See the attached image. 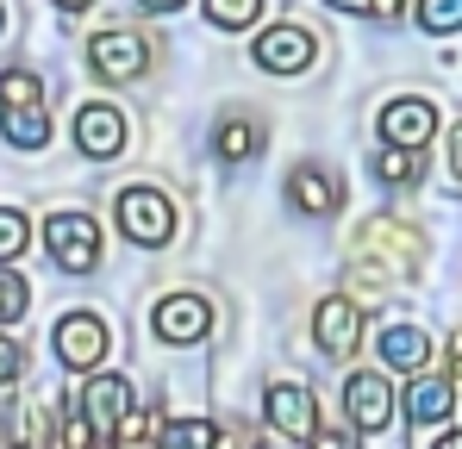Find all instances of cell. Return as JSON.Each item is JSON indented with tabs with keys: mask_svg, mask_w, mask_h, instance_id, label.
<instances>
[{
	"mask_svg": "<svg viewBox=\"0 0 462 449\" xmlns=\"http://www.w3.org/2000/svg\"><path fill=\"white\" fill-rule=\"evenodd\" d=\"M444 169H450V188H462V125H450L444 138Z\"/></svg>",
	"mask_w": 462,
	"mask_h": 449,
	"instance_id": "26",
	"label": "cell"
},
{
	"mask_svg": "<svg viewBox=\"0 0 462 449\" xmlns=\"http://www.w3.org/2000/svg\"><path fill=\"white\" fill-rule=\"evenodd\" d=\"M356 256H350V281H356V299L363 306H375L387 281H400V275H412L419 269V256H425V237L412 231L406 219H369L356 231V243H350Z\"/></svg>",
	"mask_w": 462,
	"mask_h": 449,
	"instance_id": "1",
	"label": "cell"
},
{
	"mask_svg": "<svg viewBox=\"0 0 462 449\" xmlns=\"http://www.w3.org/2000/svg\"><path fill=\"white\" fill-rule=\"evenodd\" d=\"M312 337H319V350L325 356H356V344H363V299L350 294H331L319 299V312H312Z\"/></svg>",
	"mask_w": 462,
	"mask_h": 449,
	"instance_id": "5",
	"label": "cell"
},
{
	"mask_svg": "<svg viewBox=\"0 0 462 449\" xmlns=\"http://www.w3.org/2000/svg\"><path fill=\"white\" fill-rule=\"evenodd\" d=\"M25 306H32V288L13 275V269H0V325H13V318H25Z\"/></svg>",
	"mask_w": 462,
	"mask_h": 449,
	"instance_id": "24",
	"label": "cell"
},
{
	"mask_svg": "<svg viewBox=\"0 0 462 449\" xmlns=\"http://www.w3.org/2000/svg\"><path fill=\"white\" fill-rule=\"evenodd\" d=\"M288 200H294L300 213H312V219H325V213H337L344 194H337V181H331L319 162H294V169H288Z\"/></svg>",
	"mask_w": 462,
	"mask_h": 449,
	"instance_id": "14",
	"label": "cell"
},
{
	"mask_svg": "<svg viewBox=\"0 0 462 449\" xmlns=\"http://www.w3.org/2000/svg\"><path fill=\"white\" fill-rule=\"evenodd\" d=\"M312 449H356V444H350L344 431H319V437H312Z\"/></svg>",
	"mask_w": 462,
	"mask_h": 449,
	"instance_id": "28",
	"label": "cell"
},
{
	"mask_svg": "<svg viewBox=\"0 0 462 449\" xmlns=\"http://www.w3.org/2000/svg\"><path fill=\"white\" fill-rule=\"evenodd\" d=\"M76 150L94 156V162H113V156L125 150V119H119V106L88 100V106L76 113Z\"/></svg>",
	"mask_w": 462,
	"mask_h": 449,
	"instance_id": "9",
	"label": "cell"
},
{
	"mask_svg": "<svg viewBox=\"0 0 462 449\" xmlns=\"http://www.w3.org/2000/svg\"><path fill=\"white\" fill-rule=\"evenodd\" d=\"M269 425H275L288 444L319 437V406H312V393H307V387H294V380L269 387Z\"/></svg>",
	"mask_w": 462,
	"mask_h": 449,
	"instance_id": "12",
	"label": "cell"
},
{
	"mask_svg": "<svg viewBox=\"0 0 462 449\" xmlns=\"http://www.w3.org/2000/svg\"><path fill=\"white\" fill-rule=\"evenodd\" d=\"M375 13H382V19H400V13H406V0H375Z\"/></svg>",
	"mask_w": 462,
	"mask_h": 449,
	"instance_id": "31",
	"label": "cell"
},
{
	"mask_svg": "<svg viewBox=\"0 0 462 449\" xmlns=\"http://www.w3.org/2000/svg\"><path fill=\"white\" fill-rule=\"evenodd\" d=\"M344 412H350L356 431H382L387 418H393V393H387V380H382V374H350V380H344Z\"/></svg>",
	"mask_w": 462,
	"mask_h": 449,
	"instance_id": "13",
	"label": "cell"
},
{
	"mask_svg": "<svg viewBox=\"0 0 462 449\" xmlns=\"http://www.w3.org/2000/svg\"><path fill=\"white\" fill-rule=\"evenodd\" d=\"M6 106H44V81L32 69H0V113Z\"/></svg>",
	"mask_w": 462,
	"mask_h": 449,
	"instance_id": "20",
	"label": "cell"
},
{
	"mask_svg": "<svg viewBox=\"0 0 462 449\" xmlns=\"http://www.w3.org/2000/svg\"><path fill=\"white\" fill-rule=\"evenodd\" d=\"M213 150H219L226 162H244V156L263 150V125H256V119H219V125H213Z\"/></svg>",
	"mask_w": 462,
	"mask_h": 449,
	"instance_id": "19",
	"label": "cell"
},
{
	"mask_svg": "<svg viewBox=\"0 0 462 449\" xmlns=\"http://www.w3.org/2000/svg\"><path fill=\"white\" fill-rule=\"evenodd\" d=\"M431 132H438V113H431V100L406 94V100H387V106H382V138H387L393 150L431 144Z\"/></svg>",
	"mask_w": 462,
	"mask_h": 449,
	"instance_id": "11",
	"label": "cell"
},
{
	"mask_svg": "<svg viewBox=\"0 0 462 449\" xmlns=\"http://www.w3.org/2000/svg\"><path fill=\"white\" fill-rule=\"evenodd\" d=\"M44 243H51V262L69 269V275H88L100 262V224L88 213H51L44 219Z\"/></svg>",
	"mask_w": 462,
	"mask_h": 449,
	"instance_id": "3",
	"label": "cell"
},
{
	"mask_svg": "<svg viewBox=\"0 0 462 449\" xmlns=\"http://www.w3.org/2000/svg\"><path fill=\"white\" fill-rule=\"evenodd\" d=\"M419 25H425V32H457L462 0H419Z\"/></svg>",
	"mask_w": 462,
	"mask_h": 449,
	"instance_id": "25",
	"label": "cell"
},
{
	"mask_svg": "<svg viewBox=\"0 0 462 449\" xmlns=\"http://www.w3.org/2000/svg\"><path fill=\"white\" fill-rule=\"evenodd\" d=\"M13 374H19V344H13V337H0V387H6Z\"/></svg>",
	"mask_w": 462,
	"mask_h": 449,
	"instance_id": "27",
	"label": "cell"
},
{
	"mask_svg": "<svg viewBox=\"0 0 462 449\" xmlns=\"http://www.w3.org/2000/svg\"><path fill=\"white\" fill-rule=\"evenodd\" d=\"M0 132L13 150H44L51 144V113L44 106H6L0 113Z\"/></svg>",
	"mask_w": 462,
	"mask_h": 449,
	"instance_id": "17",
	"label": "cell"
},
{
	"mask_svg": "<svg viewBox=\"0 0 462 449\" xmlns=\"http://www.w3.org/2000/svg\"><path fill=\"white\" fill-rule=\"evenodd\" d=\"M162 449H231V437L207 418H169L162 425Z\"/></svg>",
	"mask_w": 462,
	"mask_h": 449,
	"instance_id": "18",
	"label": "cell"
},
{
	"mask_svg": "<svg viewBox=\"0 0 462 449\" xmlns=\"http://www.w3.org/2000/svg\"><path fill=\"white\" fill-rule=\"evenodd\" d=\"M100 449H144V444H125V437H113V444H100Z\"/></svg>",
	"mask_w": 462,
	"mask_h": 449,
	"instance_id": "35",
	"label": "cell"
},
{
	"mask_svg": "<svg viewBox=\"0 0 462 449\" xmlns=\"http://www.w3.org/2000/svg\"><path fill=\"white\" fill-rule=\"evenodd\" d=\"M57 6H63V13H88L94 0H57Z\"/></svg>",
	"mask_w": 462,
	"mask_h": 449,
	"instance_id": "32",
	"label": "cell"
},
{
	"mask_svg": "<svg viewBox=\"0 0 462 449\" xmlns=\"http://www.w3.org/2000/svg\"><path fill=\"white\" fill-rule=\"evenodd\" d=\"M25 243H32V224L19 206H0V269L13 262V256H25Z\"/></svg>",
	"mask_w": 462,
	"mask_h": 449,
	"instance_id": "23",
	"label": "cell"
},
{
	"mask_svg": "<svg viewBox=\"0 0 462 449\" xmlns=\"http://www.w3.org/2000/svg\"><path fill=\"white\" fill-rule=\"evenodd\" d=\"M51 344H57V362L63 369H100L106 350H113V331H106L100 312H63L57 331H51Z\"/></svg>",
	"mask_w": 462,
	"mask_h": 449,
	"instance_id": "2",
	"label": "cell"
},
{
	"mask_svg": "<svg viewBox=\"0 0 462 449\" xmlns=\"http://www.w3.org/2000/svg\"><path fill=\"white\" fill-rule=\"evenodd\" d=\"M144 6H151V13H175L181 0H144Z\"/></svg>",
	"mask_w": 462,
	"mask_h": 449,
	"instance_id": "33",
	"label": "cell"
},
{
	"mask_svg": "<svg viewBox=\"0 0 462 449\" xmlns=\"http://www.w3.org/2000/svg\"><path fill=\"white\" fill-rule=\"evenodd\" d=\"M312 57H319V38L307 25H275V32L256 38V63L269 75H300V69H312Z\"/></svg>",
	"mask_w": 462,
	"mask_h": 449,
	"instance_id": "8",
	"label": "cell"
},
{
	"mask_svg": "<svg viewBox=\"0 0 462 449\" xmlns=\"http://www.w3.org/2000/svg\"><path fill=\"white\" fill-rule=\"evenodd\" d=\"M375 175H382L387 188H419V150H393L387 144L375 156Z\"/></svg>",
	"mask_w": 462,
	"mask_h": 449,
	"instance_id": "21",
	"label": "cell"
},
{
	"mask_svg": "<svg viewBox=\"0 0 462 449\" xmlns=\"http://www.w3.org/2000/svg\"><path fill=\"white\" fill-rule=\"evenodd\" d=\"M450 412H457V380H412V393H406V418L412 425H438Z\"/></svg>",
	"mask_w": 462,
	"mask_h": 449,
	"instance_id": "16",
	"label": "cell"
},
{
	"mask_svg": "<svg viewBox=\"0 0 462 449\" xmlns=\"http://www.w3.org/2000/svg\"><path fill=\"white\" fill-rule=\"evenodd\" d=\"M438 449H462V431H450V437H438Z\"/></svg>",
	"mask_w": 462,
	"mask_h": 449,
	"instance_id": "34",
	"label": "cell"
},
{
	"mask_svg": "<svg viewBox=\"0 0 462 449\" xmlns=\"http://www.w3.org/2000/svg\"><path fill=\"white\" fill-rule=\"evenodd\" d=\"M263 6H269V0H207V19H213L219 32H244V25H256Z\"/></svg>",
	"mask_w": 462,
	"mask_h": 449,
	"instance_id": "22",
	"label": "cell"
},
{
	"mask_svg": "<svg viewBox=\"0 0 462 449\" xmlns=\"http://www.w3.org/2000/svg\"><path fill=\"white\" fill-rule=\"evenodd\" d=\"M444 362H450V380L462 387V337H450V350H444Z\"/></svg>",
	"mask_w": 462,
	"mask_h": 449,
	"instance_id": "29",
	"label": "cell"
},
{
	"mask_svg": "<svg viewBox=\"0 0 462 449\" xmlns=\"http://www.w3.org/2000/svg\"><path fill=\"white\" fill-rule=\"evenodd\" d=\"M119 231H125L138 250H162L169 231H175L169 194H156V188H125V194H119Z\"/></svg>",
	"mask_w": 462,
	"mask_h": 449,
	"instance_id": "4",
	"label": "cell"
},
{
	"mask_svg": "<svg viewBox=\"0 0 462 449\" xmlns=\"http://www.w3.org/2000/svg\"><path fill=\"white\" fill-rule=\"evenodd\" d=\"M138 406H132V387L119 380V374H94L88 387H81V418L100 431V437H119V425L132 418Z\"/></svg>",
	"mask_w": 462,
	"mask_h": 449,
	"instance_id": "7",
	"label": "cell"
},
{
	"mask_svg": "<svg viewBox=\"0 0 462 449\" xmlns=\"http://www.w3.org/2000/svg\"><path fill=\"white\" fill-rule=\"evenodd\" d=\"M88 63H94L100 81H138V75L151 69V44L138 32H100L88 44Z\"/></svg>",
	"mask_w": 462,
	"mask_h": 449,
	"instance_id": "6",
	"label": "cell"
},
{
	"mask_svg": "<svg viewBox=\"0 0 462 449\" xmlns=\"http://www.w3.org/2000/svg\"><path fill=\"white\" fill-rule=\"evenodd\" d=\"M151 325H156L162 344H200L207 325H213V306H207L200 294H169V299H156Z\"/></svg>",
	"mask_w": 462,
	"mask_h": 449,
	"instance_id": "10",
	"label": "cell"
},
{
	"mask_svg": "<svg viewBox=\"0 0 462 449\" xmlns=\"http://www.w3.org/2000/svg\"><path fill=\"white\" fill-rule=\"evenodd\" d=\"M0 25H6V6H0Z\"/></svg>",
	"mask_w": 462,
	"mask_h": 449,
	"instance_id": "36",
	"label": "cell"
},
{
	"mask_svg": "<svg viewBox=\"0 0 462 449\" xmlns=\"http://www.w3.org/2000/svg\"><path fill=\"white\" fill-rule=\"evenodd\" d=\"M425 356H431V337H425L419 325H387L382 331V362L393 374H419Z\"/></svg>",
	"mask_w": 462,
	"mask_h": 449,
	"instance_id": "15",
	"label": "cell"
},
{
	"mask_svg": "<svg viewBox=\"0 0 462 449\" xmlns=\"http://www.w3.org/2000/svg\"><path fill=\"white\" fill-rule=\"evenodd\" d=\"M325 6H337V13H375V0H325Z\"/></svg>",
	"mask_w": 462,
	"mask_h": 449,
	"instance_id": "30",
	"label": "cell"
}]
</instances>
